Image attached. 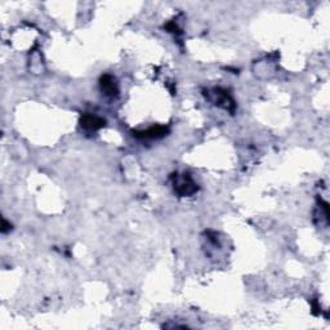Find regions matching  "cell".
<instances>
[{
  "instance_id": "obj_1",
  "label": "cell",
  "mask_w": 330,
  "mask_h": 330,
  "mask_svg": "<svg viewBox=\"0 0 330 330\" xmlns=\"http://www.w3.org/2000/svg\"><path fill=\"white\" fill-rule=\"evenodd\" d=\"M174 191L179 196H191L198 191V184L194 182L190 174H174L173 177Z\"/></svg>"
},
{
  "instance_id": "obj_2",
  "label": "cell",
  "mask_w": 330,
  "mask_h": 330,
  "mask_svg": "<svg viewBox=\"0 0 330 330\" xmlns=\"http://www.w3.org/2000/svg\"><path fill=\"white\" fill-rule=\"evenodd\" d=\"M213 101L215 102V105H218L219 107H223L225 110L234 111L235 110V103L232 101L231 97L229 96V93L226 91H222V89H214L212 93Z\"/></svg>"
},
{
  "instance_id": "obj_3",
  "label": "cell",
  "mask_w": 330,
  "mask_h": 330,
  "mask_svg": "<svg viewBox=\"0 0 330 330\" xmlns=\"http://www.w3.org/2000/svg\"><path fill=\"white\" fill-rule=\"evenodd\" d=\"M80 125L84 129L89 130V132H94V130H98L105 127V120L96 115L86 114V115L80 119Z\"/></svg>"
},
{
  "instance_id": "obj_4",
  "label": "cell",
  "mask_w": 330,
  "mask_h": 330,
  "mask_svg": "<svg viewBox=\"0 0 330 330\" xmlns=\"http://www.w3.org/2000/svg\"><path fill=\"white\" fill-rule=\"evenodd\" d=\"M99 86H101V91L108 97H115L119 93V87L116 82L115 77L111 75H103L99 80Z\"/></svg>"
},
{
  "instance_id": "obj_5",
  "label": "cell",
  "mask_w": 330,
  "mask_h": 330,
  "mask_svg": "<svg viewBox=\"0 0 330 330\" xmlns=\"http://www.w3.org/2000/svg\"><path fill=\"white\" fill-rule=\"evenodd\" d=\"M167 132H168V128L157 125V127H152L150 128V129L145 130V132H134L133 134L138 138H146V140L150 138V140H155V138L164 137V135L167 134Z\"/></svg>"
}]
</instances>
